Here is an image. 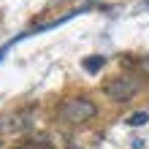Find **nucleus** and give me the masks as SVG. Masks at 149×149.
<instances>
[{"instance_id":"obj_1","label":"nucleus","mask_w":149,"mask_h":149,"mask_svg":"<svg viewBox=\"0 0 149 149\" xmlns=\"http://www.w3.org/2000/svg\"><path fill=\"white\" fill-rule=\"evenodd\" d=\"M95 114H98V106L90 98H68L60 106V119L68 122V125H81V122H90Z\"/></svg>"},{"instance_id":"obj_2","label":"nucleus","mask_w":149,"mask_h":149,"mask_svg":"<svg viewBox=\"0 0 149 149\" xmlns=\"http://www.w3.org/2000/svg\"><path fill=\"white\" fill-rule=\"evenodd\" d=\"M136 92H138V81H133L127 76H117L106 84V95L117 103H127L130 98H136Z\"/></svg>"},{"instance_id":"obj_3","label":"nucleus","mask_w":149,"mask_h":149,"mask_svg":"<svg viewBox=\"0 0 149 149\" xmlns=\"http://www.w3.org/2000/svg\"><path fill=\"white\" fill-rule=\"evenodd\" d=\"M103 63H106V60H103V57H87L84 60V68H87V71H100V68H103Z\"/></svg>"},{"instance_id":"obj_4","label":"nucleus","mask_w":149,"mask_h":149,"mask_svg":"<svg viewBox=\"0 0 149 149\" xmlns=\"http://www.w3.org/2000/svg\"><path fill=\"white\" fill-rule=\"evenodd\" d=\"M146 119H149V114L146 111H136V114H130V117H127V125H146Z\"/></svg>"},{"instance_id":"obj_5","label":"nucleus","mask_w":149,"mask_h":149,"mask_svg":"<svg viewBox=\"0 0 149 149\" xmlns=\"http://www.w3.org/2000/svg\"><path fill=\"white\" fill-rule=\"evenodd\" d=\"M141 71H144V73H146V76H149V54H146V57H144V60H141Z\"/></svg>"}]
</instances>
